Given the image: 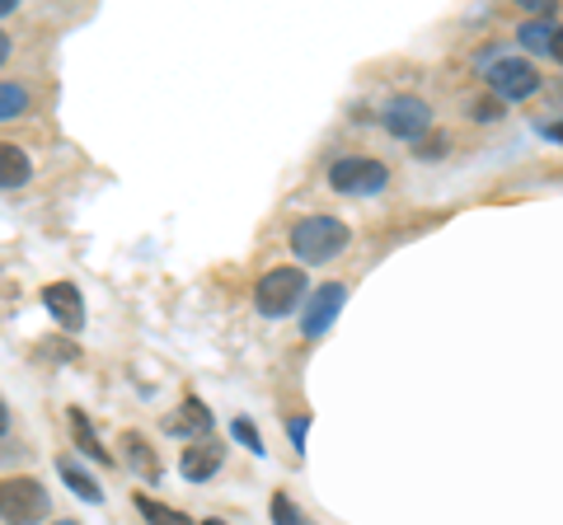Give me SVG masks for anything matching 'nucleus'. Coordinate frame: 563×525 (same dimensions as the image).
Segmentation results:
<instances>
[{
  "mask_svg": "<svg viewBox=\"0 0 563 525\" xmlns=\"http://www.w3.org/2000/svg\"><path fill=\"white\" fill-rule=\"evenodd\" d=\"M347 244H352V231H347V221H339V216L314 212V216H301L291 225V254L301 262H310V268L333 262L347 249Z\"/></svg>",
  "mask_w": 563,
  "mask_h": 525,
  "instance_id": "obj_1",
  "label": "nucleus"
},
{
  "mask_svg": "<svg viewBox=\"0 0 563 525\" xmlns=\"http://www.w3.org/2000/svg\"><path fill=\"white\" fill-rule=\"evenodd\" d=\"M306 272L301 268H268L258 277V287H254V305H258V314L263 320H282V314H296L306 305Z\"/></svg>",
  "mask_w": 563,
  "mask_h": 525,
  "instance_id": "obj_2",
  "label": "nucleus"
},
{
  "mask_svg": "<svg viewBox=\"0 0 563 525\" xmlns=\"http://www.w3.org/2000/svg\"><path fill=\"white\" fill-rule=\"evenodd\" d=\"M390 183V169L372 155H339V160L329 165V188L339 192V198H376Z\"/></svg>",
  "mask_w": 563,
  "mask_h": 525,
  "instance_id": "obj_3",
  "label": "nucleus"
},
{
  "mask_svg": "<svg viewBox=\"0 0 563 525\" xmlns=\"http://www.w3.org/2000/svg\"><path fill=\"white\" fill-rule=\"evenodd\" d=\"M52 512V498L38 479L29 474H14V479H0V521L5 525H38Z\"/></svg>",
  "mask_w": 563,
  "mask_h": 525,
  "instance_id": "obj_4",
  "label": "nucleus"
},
{
  "mask_svg": "<svg viewBox=\"0 0 563 525\" xmlns=\"http://www.w3.org/2000/svg\"><path fill=\"white\" fill-rule=\"evenodd\" d=\"M484 80H488V94L498 99V103L536 99L540 85H544V76L536 71V62H526V57H498V62H488Z\"/></svg>",
  "mask_w": 563,
  "mask_h": 525,
  "instance_id": "obj_5",
  "label": "nucleus"
},
{
  "mask_svg": "<svg viewBox=\"0 0 563 525\" xmlns=\"http://www.w3.org/2000/svg\"><path fill=\"white\" fill-rule=\"evenodd\" d=\"M432 103L428 99H418V94H395L390 103L380 109V127L395 136V142H409V146H418L422 136L432 132Z\"/></svg>",
  "mask_w": 563,
  "mask_h": 525,
  "instance_id": "obj_6",
  "label": "nucleus"
},
{
  "mask_svg": "<svg viewBox=\"0 0 563 525\" xmlns=\"http://www.w3.org/2000/svg\"><path fill=\"white\" fill-rule=\"evenodd\" d=\"M343 305H347V287H343V282H324V287L306 301V310H301V334H306L310 343L324 338L329 328H333V320L343 314Z\"/></svg>",
  "mask_w": 563,
  "mask_h": 525,
  "instance_id": "obj_7",
  "label": "nucleus"
},
{
  "mask_svg": "<svg viewBox=\"0 0 563 525\" xmlns=\"http://www.w3.org/2000/svg\"><path fill=\"white\" fill-rule=\"evenodd\" d=\"M43 305H47L52 320L66 328V334H80V328H85V295H80L76 282H52V287H43Z\"/></svg>",
  "mask_w": 563,
  "mask_h": 525,
  "instance_id": "obj_8",
  "label": "nucleus"
},
{
  "mask_svg": "<svg viewBox=\"0 0 563 525\" xmlns=\"http://www.w3.org/2000/svg\"><path fill=\"white\" fill-rule=\"evenodd\" d=\"M165 432L179 436V442H211V409L202 404V399H184L179 409H174L165 417Z\"/></svg>",
  "mask_w": 563,
  "mask_h": 525,
  "instance_id": "obj_9",
  "label": "nucleus"
},
{
  "mask_svg": "<svg viewBox=\"0 0 563 525\" xmlns=\"http://www.w3.org/2000/svg\"><path fill=\"white\" fill-rule=\"evenodd\" d=\"M221 465H225V450L217 442H192L184 455H179V474L188 483H207V479H217L221 474Z\"/></svg>",
  "mask_w": 563,
  "mask_h": 525,
  "instance_id": "obj_10",
  "label": "nucleus"
},
{
  "mask_svg": "<svg viewBox=\"0 0 563 525\" xmlns=\"http://www.w3.org/2000/svg\"><path fill=\"white\" fill-rule=\"evenodd\" d=\"M122 455H128V465H132V474L136 479H146V483H161V474H165V465L155 460V446L146 442L141 432H128L122 436Z\"/></svg>",
  "mask_w": 563,
  "mask_h": 525,
  "instance_id": "obj_11",
  "label": "nucleus"
},
{
  "mask_svg": "<svg viewBox=\"0 0 563 525\" xmlns=\"http://www.w3.org/2000/svg\"><path fill=\"white\" fill-rule=\"evenodd\" d=\"M33 179V160L24 146L0 142V188H24Z\"/></svg>",
  "mask_w": 563,
  "mask_h": 525,
  "instance_id": "obj_12",
  "label": "nucleus"
},
{
  "mask_svg": "<svg viewBox=\"0 0 563 525\" xmlns=\"http://www.w3.org/2000/svg\"><path fill=\"white\" fill-rule=\"evenodd\" d=\"M66 417H70V436H76V446L90 455V460H99V465H113V455L103 450V442H99V432L90 427V417H85L80 409H66Z\"/></svg>",
  "mask_w": 563,
  "mask_h": 525,
  "instance_id": "obj_13",
  "label": "nucleus"
},
{
  "mask_svg": "<svg viewBox=\"0 0 563 525\" xmlns=\"http://www.w3.org/2000/svg\"><path fill=\"white\" fill-rule=\"evenodd\" d=\"M132 502H136V512H141V521H146V525H192V521H188V512H179V506H165V502H155V498H146V493H136Z\"/></svg>",
  "mask_w": 563,
  "mask_h": 525,
  "instance_id": "obj_14",
  "label": "nucleus"
},
{
  "mask_svg": "<svg viewBox=\"0 0 563 525\" xmlns=\"http://www.w3.org/2000/svg\"><path fill=\"white\" fill-rule=\"evenodd\" d=\"M554 33H559L554 14H550V20H521V29H517V43H521L526 52H550Z\"/></svg>",
  "mask_w": 563,
  "mask_h": 525,
  "instance_id": "obj_15",
  "label": "nucleus"
},
{
  "mask_svg": "<svg viewBox=\"0 0 563 525\" xmlns=\"http://www.w3.org/2000/svg\"><path fill=\"white\" fill-rule=\"evenodd\" d=\"M57 469H62V483H66V488H70V493H76V498L95 502V506L103 502V488L95 483V474H85V469H80V465H70V460H62Z\"/></svg>",
  "mask_w": 563,
  "mask_h": 525,
  "instance_id": "obj_16",
  "label": "nucleus"
},
{
  "mask_svg": "<svg viewBox=\"0 0 563 525\" xmlns=\"http://www.w3.org/2000/svg\"><path fill=\"white\" fill-rule=\"evenodd\" d=\"M29 103H33V94L24 90L20 80H0V122L24 118V113H29Z\"/></svg>",
  "mask_w": 563,
  "mask_h": 525,
  "instance_id": "obj_17",
  "label": "nucleus"
},
{
  "mask_svg": "<svg viewBox=\"0 0 563 525\" xmlns=\"http://www.w3.org/2000/svg\"><path fill=\"white\" fill-rule=\"evenodd\" d=\"M268 512H273V525H310V521L301 516V506H296L287 493H273V506H268Z\"/></svg>",
  "mask_w": 563,
  "mask_h": 525,
  "instance_id": "obj_18",
  "label": "nucleus"
},
{
  "mask_svg": "<svg viewBox=\"0 0 563 525\" xmlns=\"http://www.w3.org/2000/svg\"><path fill=\"white\" fill-rule=\"evenodd\" d=\"M231 432H235V442H240V446H250V455H263V436H258V427L250 423V417H235Z\"/></svg>",
  "mask_w": 563,
  "mask_h": 525,
  "instance_id": "obj_19",
  "label": "nucleus"
},
{
  "mask_svg": "<svg viewBox=\"0 0 563 525\" xmlns=\"http://www.w3.org/2000/svg\"><path fill=\"white\" fill-rule=\"evenodd\" d=\"M503 113H507V103H498L493 94H484V99L470 103V118H474V122H498Z\"/></svg>",
  "mask_w": 563,
  "mask_h": 525,
  "instance_id": "obj_20",
  "label": "nucleus"
},
{
  "mask_svg": "<svg viewBox=\"0 0 563 525\" xmlns=\"http://www.w3.org/2000/svg\"><path fill=\"white\" fill-rule=\"evenodd\" d=\"M306 432H310V413H296V417H287V436H291L296 455H306Z\"/></svg>",
  "mask_w": 563,
  "mask_h": 525,
  "instance_id": "obj_21",
  "label": "nucleus"
},
{
  "mask_svg": "<svg viewBox=\"0 0 563 525\" xmlns=\"http://www.w3.org/2000/svg\"><path fill=\"white\" fill-rule=\"evenodd\" d=\"M442 150H446V136H432V142H428V136H422V142L413 146L418 160H442Z\"/></svg>",
  "mask_w": 563,
  "mask_h": 525,
  "instance_id": "obj_22",
  "label": "nucleus"
},
{
  "mask_svg": "<svg viewBox=\"0 0 563 525\" xmlns=\"http://www.w3.org/2000/svg\"><path fill=\"white\" fill-rule=\"evenodd\" d=\"M540 136H550V142H563V122H540Z\"/></svg>",
  "mask_w": 563,
  "mask_h": 525,
  "instance_id": "obj_23",
  "label": "nucleus"
},
{
  "mask_svg": "<svg viewBox=\"0 0 563 525\" xmlns=\"http://www.w3.org/2000/svg\"><path fill=\"white\" fill-rule=\"evenodd\" d=\"M550 57H554V62H559V66H563V29H559V33H554V43H550Z\"/></svg>",
  "mask_w": 563,
  "mask_h": 525,
  "instance_id": "obj_24",
  "label": "nucleus"
},
{
  "mask_svg": "<svg viewBox=\"0 0 563 525\" xmlns=\"http://www.w3.org/2000/svg\"><path fill=\"white\" fill-rule=\"evenodd\" d=\"M5 62H10V33L0 29V66H5Z\"/></svg>",
  "mask_w": 563,
  "mask_h": 525,
  "instance_id": "obj_25",
  "label": "nucleus"
},
{
  "mask_svg": "<svg viewBox=\"0 0 563 525\" xmlns=\"http://www.w3.org/2000/svg\"><path fill=\"white\" fill-rule=\"evenodd\" d=\"M10 432V409H5V399H0V436Z\"/></svg>",
  "mask_w": 563,
  "mask_h": 525,
  "instance_id": "obj_26",
  "label": "nucleus"
},
{
  "mask_svg": "<svg viewBox=\"0 0 563 525\" xmlns=\"http://www.w3.org/2000/svg\"><path fill=\"white\" fill-rule=\"evenodd\" d=\"M20 10V0H0V20H5V14H14Z\"/></svg>",
  "mask_w": 563,
  "mask_h": 525,
  "instance_id": "obj_27",
  "label": "nucleus"
},
{
  "mask_svg": "<svg viewBox=\"0 0 563 525\" xmlns=\"http://www.w3.org/2000/svg\"><path fill=\"white\" fill-rule=\"evenodd\" d=\"M202 525H231V521H221V516H207Z\"/></svg>",
  "mask_w": 563,
  "mask_h": 525,
  "instance_id": "obj_28",
  "label": "nucleus"
},
{
  "mask_svg": "<svg viewBox=\"0 0 563 525\" xmlns=\"http://www.w3.org/2000/svg\"><path fill=\"white\" fill-rule=\"evenodd\" d=\"M52 525H80V521H52Z\"/></svg>",
  "mask_w": 563,
  "mask_h": 525,
  "instance_id": "obj_29",
  "label": "nucleus"
}]
</instances>
